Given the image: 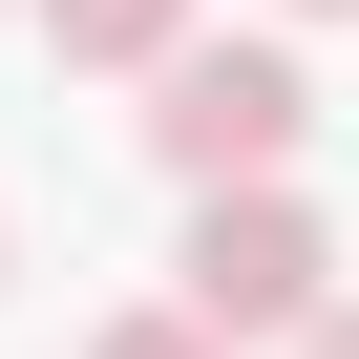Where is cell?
<instances>
[{"mask_svg": "<svg viewBox=\"0 0 359 359\" xmlns=\"http://www.w3.org/2000/svg\"><path fill=\"white\" fill-rule=\"evenodd\" d=\"M169 296H191L212 338H317L338 317V233L296 212V169H254V191H191V254H169Z\"/></svg>", "mask_w": 359, "mask_h": 359, "instance_id": "2", "label": "cell"}, {"mask_svg": "<svg viewBox=\"0 0 359 359\" xmlns=\"http://www.w3.org/2000/svg\"><path fill=\"white\" fill-rule=\"evenodd\" d=\"M296 359H359V296H338V317H317V338H296Z\"/></svg>", "mask_w": 359, "mask_h": 359, "instance_id": "5", "label": "cell"}, {"mask_svg": "<svg viewBox=\"0 0 359 359\" xmlns=\"http://www.w3.org/2000/svg\"><path fill=\"white\" fill-rule=\"evenodd\" d=\"M43 43H64V64H169L191 0H43Z\"/></svg>", "mask_w": 359, "mask_h": 359, "instance_id": "3", "label": "cell"}, {"mask_svg": "<svg viewBox=\"0 0 359 359\" xmlns=\"http://www.w3.org/2000/svg\"><path fill=\"white\" fill-rule=\"evenodd\" d=\"M296 148H317V64L296 43H169L148 64V169L169 191H254Z\"/></svg>", "mask_w": 359, "mask_h": 359, "instance_id": "1", "label": "cell"}, {"mask_svg": "<svg viewBox=\"0 0 359 359\" xmlns=\"http://www.w3.org/2000/svg\"><path fill=\"white\" fill-rule=\"evenodd\" d=\"M275 22H338V0H275Z\"/></svg>", "mask_w": 359, "mask_h": 359, "instance_id": "6", "label": "cell"}, {"mask_svg": "<svg viewBox=\"0 0 359 359\" xmlns=\"http://www.w3.org/2000/svg\"><path fill=\"white\" fill-rule=\"evenodd\" d=\"M85 359H233V338H212V317H191V296H169V317H106V338H85Z\"/></svg>", "mask_w": 359, "mask_h": 359, "instance_id": "4", "label": "cell"}]
</instances>
